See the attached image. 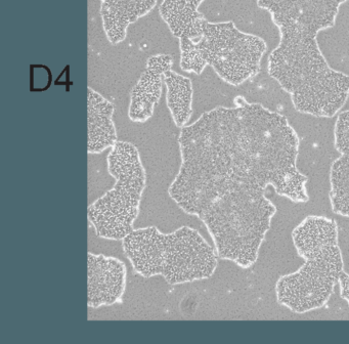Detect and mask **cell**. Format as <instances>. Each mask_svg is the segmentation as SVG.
Instances as JSON below:
<instances>
[{
	"label": "cell",
	"instance_id": "30bf717a",
	"mask_svg": "<svg viewBox=\"0 0 349 344\" xmlns=\"http://www.w3.org/2000/svg\"><path fill=\"white\" fill-rule=\"evenodd\" d=\"M102 28L112 45L124 41L131 24L148 15L157 0H101Z\"/></svg>",
	"mask_w": 349,
	"mask_h": 344
},
{
	"label": "cell",
	"instance_id": "8992f818",
	"mask_svg": "<svg viewBox=\"0 0 349 344\" xmlns=\"http://www.w3.org/2000/svg\"><path fill=\"white\" fill-rule=\"evenodd\" d=\"M114 187L88 206L87 218L98 238L123 240L132 232L146 187V172L138 149L118 142L107 157Z\"/></svg>",
	"mask_w": 349,
	"mask_h": 344
},
{
	"label": "cell",
	"instance_id": "7c38bea8",
	"mask_svg": "<svg viewBox=\"0 0 349 344\" xmlns=\"http://www.w3.org/2000/svg\"><path fill=\"white\" fill-rule=\"evenodd\" d=\"M159 12L174 37H187L195 41L201 38L207 20L199 8L186 0H162Z\"/></svg>",
	"mask_w": 349,
	"mask_h": 344
},
{
	"label": "cell",
	"instance_id": "52a82bcc",
	"mask_svg": "<svg viewBox=\"0 0 349 344\" xmlns=\"http://www.w3.org/2000/svg\"><path fill=\"white\" fill-rule=\"evenodd\" d=\"M196 44L207 66L213 68L218 77L231 86H239L257 76L267 49L264 39L243 32L231 20H206Z\"/></svg>",
	"mask_w": 349,
	"mask_h": 344
},
{
	"label": "cell",
	"instance_id": "6da1fadb",
	"mask_svg": "<svg viewBox=\"0 0 349 344\" xmlns=\"http://www.w3.org/2000/svg\"><path fill=\"white\" fill-rule=\"evenodd\" d=\"M178 144L181 163L168 194L186 214L199 217L234 183L257 184L245 153L235 106L203 113L180 128Z\"/></svg>",
	"mask_w": 349,
	"mask_h": 344
},
{
	"label": "cell",
	"instance_id": "5bb4252c",
	"mask_svg": "<svg viewBox=\"0 0 349 344\" xmlns=\"http://www.w3.org/2000/svg\"><path fill=\"white\" fill-rule=\"evenodd\" d=\"M329 198L334 213L349 217V155H340L331 165Z\"/></svg>",
	"mask_w": 349,
	"mask_h": 344
},
{
	"label": "cell",
	"instance_id": "8fae6325",
	"mask_svg": "<svg viewBox=\"0 0 349 344\" xmlns=\"http://www.w3.org/2000/svg\"><path fill=\"white\" fill-rule=\"evenodd\" d=\"M163 75L156 69L145 66L130 91L128 117L132 122L143 123L154 115L162 94Z\"/></svg>",
	"mask_w": 349,
	"mask_h": 344
},
{
	"label": "cell",
	"instance_id": "9a60e30c",
	"mask_svg": "<svg viewBox=\"0 0 349 344\" xmlns=\"http://www.w3.org/2000/svg\"><path fill=\"white\" fill-rule=\"evenodd\" d=\"M179 50H180V61L179 66L181 70L187 73H194L201 75L207 67L200 49L198 48L196 41L182 37L179 38Z\"/></svg>",
	"mask_w": 349,
	"mask_h": 344
},
{
	"label": "cell",
	"instance_id": "e0dca14e",
	"mask_svg": "<svg viewBox=\"0 0 349 344\" xmlns=\"http://www.w3.org/2000/svg\"><path fill=\"white\" fill-rule=\"evenodd\" d=\"M339 288H340V296L347 302L349 306V274L343 270L339 278Z\"/></svg>",
	"mask_w": 349,
	"mask_h": 344
},
{
	"label": "cell",
	"instance_id": "5b68a950",
	"mask_svg": "<svg viewBox=\"0 0 349 344\" xmlns=\"http://www.w3.org/2000/svg\"><path fill=\"white\" fill-rule=\"evenodd\" d=\"M122 248L136 274L145 278L162 276L170 285L211 278L219 258L215 248L190 226L169 233L156 226L134 229L122 240Z\"/></svg>",
	"mask_w": 349,
	"mask_h": 344
},
{
	"label": "cell",
	"instance_id": "ac0fdd59",
	"mask_svg": "<svg viewBox=\"0 0 349 344\" xmlns=\"http://www.w3.org/2000/svg\"><path fill=\"white\" fill-rule=\"evenodd\" d=\"M186 1L190 3V4L193 5V6H195V7L199 8L200 5L202 4V3H203V1H205V0H186Z\"/></svg>",
	"mask_w": 349,
	"mask_h": 344
},
{
	"label": "cell",
	"instance_id": "9c48e42d",
	"mask_svg": "<svg viewBox=\"0 0 349 344\" xmlns=\"http://www.w3.org/2000/svg\"><path fill=\"white\" fill-rule=\"evenodd\" d=\"M114 105L101 93L87 89V152L97 155L110 149L118 142L116 126L113 120Z\"/></svg>",
	"mask_w": 349,
	"mask_h": 344
},
{
	"label": "cell",
	"instance_id": "3957f363",
	"mask_svg": "<svg viewBox=\"0 0 349 344\" xmlns=\"http://www.w3.org/2000/svg\"><path fill=\"white\" fill-rule=\"evenodd\" d=\"M347 0H257L280 32L279 45L269 53L267 73L278 81L312 76L329 64L317 42L320 31L335 26Z\"/></svg>",
	"mask_w": 349,
	"mask_h": 344
},
{
	"label": "cell",
	"instance_id": "4fadbf2b",
	"mask_svg": "<svg viewBox=\"0 0 349 344\" xmlns=\"http://www.w3.org/2000/svg\"><path fill=\"white\" fill-rule=\"evenodd\" d=\"M166 86V102L172 120L178 128L190 121L193 114V84L190 79L172 70L163 75Z\"/></svg>",
	"mask_w": 349,
	"mask_h": 344
},
{
	"label": "cell",
	"instance_id": "277c9868",
	"mask_svg": "<svg viewBox=\"0 0 349 344\" xmlns=\"http://www.w3.org/2000/svg\"><path fill=\"white\" fill-rule=\"evenodd\" d=\"M266 188L249 182L232 184L199 216L218 257L247 269L256 263L276 207Z\"/></svg>",
	"mask_w": 349,
	"mask_h": 344
},
{
	"label": "cell",
	"instance_id": "ba28073f",
	"mask_svg": "<svg viewBox=\"0 0 349 344\" xmlns=\"http://www.w3.org/2000/svg\"><path fill=\"white\" fill-rule=\"evenodd\" d=\"M127 269L122 260L105 254H87V305L97 308L122 301Z\"/></svg>",
	"mask_w": 349,
	"mask_h": 344
},
{
	"label": "cell",
	"instance_id": "7a4b0ae2",
	"mask_svg": "<svg viewBox=\"0 0 349 344\" xmlns=\"http://www.w3.org/2000/svg\"><path fill=\"white\" fill-rule=\"evenodd\" d=\"M304 263L294 273L278 278L276 302L295 314L320 309L329 302L344 270L336 220L308 215L291 233Z\"/></svg>",
	"mask_w": 349,
	"mask_h": 344
},
{
	"label": "cell",
	"instance_id": "2e32d148",
	"mask_svg": "<svg viewBox=\"0 0 349 344\" xmlns=\"http://www.w3.org/2000/svg\"><path fill=\"white\" fill-rule=\"evenodd\" d=\"M334 147L340 155H349V110L341 112L334 126Z\"/></svg>",
	"mask_w": 349,
	"mask_h": 344
}]
</instances>
